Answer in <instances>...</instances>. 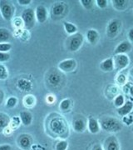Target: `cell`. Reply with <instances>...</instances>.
<instances>
[{"label": "cell", "instance_id": "2e32d148", "mask_svg": "<svg viewBox=\"0 0 133 150\" xmlns=\"http://www.w3.org/2000/svg\"><path fill=\"white\" fill-rule=\"evenodd\" d=\"M100 69L104 72H112L114 69V64H113V59L109 58V59H105L102 61L100 64Z\"/></svg>", "mask_w": 133, "mask_h": 150}, {"label": "cell", "instance_id": "7402d4cb", "mask_svg": "<svg viewBox=\"0 0 133 150\" xmlns=\"http://www.w3.org/2000/svg\"><path fill=\"white\" fill-rule=\"evenodd\" d=\"M112 5L117 11H123L128 6V1L127 0H113Z\"/></svg>", "mask_w": 133, "mask_h": 150}, {"label": "cell", "instance_id": "b9f144b4", "mask_svg": "<svg viewBox=\"0 0 133 150\" xmlns=\"http://www.w3.org/2000/svg\"><path fill=\"white\" fill-rule=\"evenodd\" d=\"M129 90H130V93H131V95L133 96V86H132V87L130 88V89H129Z\"/></svg>", "mask_w": 133, "mask_h": 150}, {"label": "cell", "instance_id": "52a82bcc", "mask_svg": "<svg viewBox=\"0 0 133 150\" xmlns=\"http://www.w3.org/2000/svg\"><path fill=\"white\" fill-rule=\"evenodd\" d=\"M121 28V22L117 19H113L110 22L106 27V34L109 38H114L117 36Z\"/></svg>", "mask_w": 133, "mask_h": 150}, {"label": "cell", "instance_id": "f35d334b", "mask_svg": "<svg viewBox=\"0 0 133 150\" xmlns=\"http://www.w3.org/2000/svg\"><path fill=\"white\" fill-rule=\"evenodd\" d=\"M0 150H12L10 145L4 144L0 146Z\"/></svg>", "mask_w": 133, "mask_h": 150}, {"label": "cell", "instance_id": "6da1fadb", "mask_svg": "<svg viewBox=\"0 0 133 150\" xmlns=\"http://www.w3.org/2000/svg\"><path fill=\"white\" fill-rule=\"evenodd\" d=\"M99 124L102 130L108 133H118L122 129V124L118 119L109 116L101 118Z\"/></svg>", "mask_w": 133, "mask_h": 150}, {"label": "cell", "instance_id": "ac0fdd59", "mask_svg": "<svg viewBox=\"0 0 133 150\" xmlns=\"http://www.w3.org/2000/svg\"><path fill=\"white\" fill-rule=\"evenodd\" d=\"M20 119H21L22 123L24 126H28L30 125L32 122V115L31 112L28 111H23L20 113Z\"/></svg>", "mask_w": 133, "mask_h": 150}, {"label": "cell", "instance_id": "ffe728a7", "mask_svg": "<svg viewBox=\"0 0 133 150\" xmlns=\"http://www.w3.org/2000/svg\"><path fill=\"white\" fill-rule=\"evenodd\" d=\"M18 87L23 91H30L32 89V83L31 82L25 79H21L18 81Z\"/></svg>", "mask_w": 133, "mask_h": 150}, {"label": "cell", "instance_id": "e0dca14e", "mask_svg": "<svg viewBox=\"0 0 133 150\" xmlns=\"http://www.w3.org/2000/svg\"><path fill=\"white\" fill-rule=\"evenodd\" d=\"M87 39L91 44H96L99 39V33L95 29H89L87 32Z\"/></svg>", "mask_w": 133, "mask_h": 150}, {"label": "cell", "instance_id": "7bdbcfd3", "mask_svg": "<svg viewBox=\"0 0 133 150\" xmlns=\"http://www.w3.org/2000/svg\"><path fill=\"white\" fill-rule=\"evenodd\" d=\"M130 75L133 78V67L131 69V70H130Z\"/></svg>", "mask_w": 133, "mask_h": 150}, {"label": "cell", "instance_id": "5bb4252c", "mask_svg": "<svg viewBox=\"0 0 133 150\" xmlns=\"http://www.w3.org/2000/svg\"><path fill=\"white\" fill-rule=\"evenodd\" d=\"M133 108V103L131 101H127L123 104L122 107L118 108L117 109V113L121 116H127L130 112H132Z\"/></svg>", "mask_w": 133, "mask_h": 150}, {"label": "cell", "instance_id": "83f0119b", "mask_svg": "<svg viewBox=\"0 0 133 150\" xmlns=\"http://www.w3.org/2000/svg\"><path fill=\"white\" fill-rule=\"evenodd\" d=\"M68 147V143L65 140H61L57 143L55 146V150H67Z\"/></svg>", "mask_w": 133, "mask_h": 150}, {"label": "cell", "instance_id": "9a60e30c", "mask_svg": "<svg viewBox=\"0 0 133 150\" xmlns=\"http://www.w3.org/2000/svg\"><path fill=\"white\" fill-rule=\"evenodd\" d=\"M31 144H32V141H31V139L29 138V136L25 135V134H23L21 136H19L18 145L21 149L24 150L28 149Z\"/></svg>", "mask_w": 133, "mask_h": 150}, {"label": "cell", "instance_id": "3957f363", "mask_svg": "<svg viewBox=\"0 0 133 150\" xmlns=\"http://www.w3.org/2000/svg\"><path fill=\"white\" fill-rule=\"evenodd\" d=\"M22 20L23 23H24L25 27L27 29L32 28L34 24H35V19H36V16H35V12L32 8H26L24 9L23 13H22Z\"/></svg>", "mask_w": 133, "mask_h": 150}, {"label": "cell", "instance_id": "4dcf8cb0", "mask_svg": "<svg viewBox=\"0 0 133 150\" xmlns=\"http://www.w3.org/2000/svg\"><path fill=\"white\" fill-rule=\"evenodd\" d=\"M17 103H18V99L15 97H10L8 98L7 103H6V106L8 108H13L16 106Z\"/></svg>", "mask_w": 133, "mask_h": 150}, {"label": "cell", "instance_id": "f546056e", "mask_svg": "<svg viewBox=\"0 0 133 150\" xmlns=\"http://www.w3.org/2000/svg\"><path fill=\"white\" fill-rule=\"evenodd\" d=\"M71 107V100L70 99H63L61 103H60V108L63 111H66V110H68Z\"/></svg>", "mask_w": 133, "mask_h": 150}, {"label": "cell", "instance_id": "8d00e7d4", "mask_svg": "<svg viewBox=\"0 0 133 150\" xmlns=\"http://www.w3.org/2000/svg\"><path fill=\"white\" fill-rule=\"evenodd\" d=\"M117 82L119 84H124L127 82V77L124 74H120L117 76Z\"/></svg>", "mask_w": 133, "mask_h": 150}, {"label": "cell", "instance_id": "9c48e42d", "mask_svg": "<svg viewBox=\"0 0 133 150\" xmlns=\"http://www.w3.org/2000/svg\"><path fill=\"white\" fill-rule=\"evenodd\" d=\"M72 127L75 132L82 133L87 128V120L82 116H77L72 120Z\"/></svg>", "mask_w": 133, "mask_h": 150}, {"label": "cell", "instance_id": "d6a6232c", "mask_svg": "<svg viewBox=\"0 0 133 150\" xmlns=\"http://www.w3.org/2000/svg\"><path fill=\"white\" fill-rule=\"evenodd\" d=\"M81 4L87 9H91L93 6V1H91V0H81Z\"/></svg>", "mask_w": 133, "mask_h": 150}, {"label": "cell", "instance_id": "60d3db41", "mask_svg": "<svg viewBox=\"0 0 133 150\" xmlns=\"http://www.w3.org/2000/svg\"><path fill=\"white\" fill-rule=\"evenodd\" d=\"M92 150H104V149H103V148L101 147V145L96 144V145H95L94 147H93Z\"/></svg>", "mask_w": 133, "mask_h": 150}, {"label": "cell", "instance_id": "277c9868", "mask_svg": "<svg viewBox=\"0 0 133 150\" xmlns=\"http://www.w3.org/2000/svg\"><path fill=\"white\" fill-rule=\"evenodd\" d=\"M0 12L2 13L3 18L7 21H9L13 16L14 7L9 2L2 0L0 1Z\"/></svg>", "mask_w": 133, "mask_h": 150}, {"label": "cell", "instance_id": "f1b7e54d", "mask_svg": "<svg viewBox=\"0 0 133 150\" xmlns=\"http://www.w3.org/2000/svg\"><path fill=\"white\" fill-rule=\"evenodd\" d=\"M124 103H125V98H124L123 95L119 94V95H117V96L115 98V99H114V104H115L116 107H122Z\"/></svg>", "mask_w": 133, "mask_h": 150}, {"label": "cell", "instance_id": "4316f807", "mask_svg": "<svg viewBox=\"0 0 133 150\" xmlns=\"http://www.w3.org/2000/svg\"><path fill=\"white\" fill-rule=\"evenodd\" d=\"M8 77V72L4 65L0 64V80H5Z\"/></svg>", "mask_w": 133, "mask_h": 150}, {"label": "cell", "instance_id": "8fae6325", "mask_svg": "<svg viewBox=\"0 0 133 150\" xmlns=\"http://www.w3.org/2000/svg\"><path fill=\"white\" fill-rule=\"evenodd\" d=\"M132 48V44L130 42L128 41H123L120 44H118L117 46V48H115V51H114V54L117 55V54H125L130 52L131 49Z\"/></svg>", "mask_w": 133, "mask_h": 150}, {"label": "cell", "instance_id": "d6986e66", "mask_svg": "<svg viewBox=\"0 0 133 150\" xmlns=\"http://www.w3.org/2000/svg\"><path fill=\"white\" fill-rule=\"evenodd\" d=\"M48 81L49 84L53 86H58L61 81V76L57 72H53L48 75Z\"/></svg>", "mask_w": 133, "mask_h": 150}, {"label": "cell", "instance_id": "7c38bea8", "mask_svg": "<svg viewBox=\"0 0 133 150\" xmlns=\"http://www.w3.org/2000/svg\"><path fill=\"white\" fill-rule=\"evenodd\" d=\"M104 150H120L118 141L114 136H110L108 139H106L104 145Z\"/></svg>", "mask_w": 133, "mask_h": 150}, {"label": "cell", "instance_id": "4fadbf2b", "mask_svg": "<svg viewBox=\"0 0 133 150\" xmlns=\"http://www.w3.org/2000/svg\"><path fill=\"white\" fill-rule=\"evenodd\" d=\"M87 128H88V130H89L91 134H93L99 133L100 129H101L99 122L93 117H90L88 118V120H87Z\"/></svg>", "mask_w": 133, "mask_h": 150}, {"label": "cell", "instance_id": "1f68e13d", "mask_svg": "<svg viewBox=\"0 0 133 150\" xmlns=\"http://www.w3.org/2000/svg\"><path fill=\"white\" fill-rule=\"evenodd\" d=\"M12 48L10 43H0V52L3 53H8Z\"/></svg>", "mask_w": 133, "mask_h": 150}, {"label": "cell", "instance_id": "ba28073f", "mask_svg": "<svg viewBox=\"0 0 133 150\" xmlns=\"http://www.w3.org/2000/svg\"><path fill=\"white\" fill-rule=\"evenodd\" d=\"M77 67V62L74 59H65L58 64V69L65 73H70L75 70Z\"/></svg>", "mask_w": 133, "mask_h": 150}, {"label": "cell", "instance_id": "e575fe53", "mask_svg": "<svg viewBox=\"0 0 133 150\" xmlns=\"http://www.w3.org/2000/svg\"><path fill=\"white\" fill-rule=\"evenodd\" d=\"M96 5L98 6L100 8H106L107 7V0H96Z\"/></svg>", "mask_w": 133, "mask_h": 150}, {"label": "cell", "instance_id": "836d02e7", "mask_svg": "<svg viewBox=\"0 0 133 150\" xmlns=\"http://www.w3.org/2000/svg\"><path fill=\"white\" fill-rule=\"evenodd\" d=\"M10 59V54L8 53H3L0 52V62L4 63V62H7Z\"/></svg>", "mask_w": 133, "mask_h": 150}, {"label": "cell", "instance_id": "44dd1931", "mask_svg": "<svg viewBox=\"0 0 133 150\" xmlns=\"http://www.w3.org/2000/svg\"><path fill=\"white\" fill-rule=\"evenodd\" d=\"M9 124H10L9 117L4 112H0V131H3L4 129H7Z\"/></svg>", "mask_w": 133, "mask_h": 150}, {"label": "cell", "instance_id": "d590c367", "mask_svg": "<svg viewBox=\"0 0 133 150\" xmlns=\"http://www.w3.org/2000/svg\"><path fill=\"white\" fill-rule=\"evenodd\" d=\"M122 122L127 125H131L133 123V117L131 115H127V116H124L122 118Z\"/></svg>", "mask_w": 133, "mask_h": 150}, {"label": "cell", "instance_id": "ab89813d", "mask_svg": "<svg viewBox=\"0 0 133 150\" xmlns=\"http://www.w3.org/2000/svg\"><path fill=\"white\" fill-rule=\"evenodd\" d=\"M128 38H129V39L132 42H133V28L129 30V32H128Z\"/></svg>", "mask_w": 133, "mask_h": 150}, {"label": "cell", "instance_id": "cb8c5ba5", "mask_svg": "<svg viewBox=\"0 0 133 150\" xmlns=\"http://www.w3.org/2000/svg\"><path fill=\"white\" fill-rule=\"evenodd\" d=\"M65 11V7L63 4H57L53 7V14L54 16H60L63 13V12Z\"/></svg>", "mask_w": 133, "mask_h": 150}, {"label": "cell", "instance_id": "7a4b0ae2", "mask_svg": "<svg viewBox=\"0 0 133 150\" xmlns=\"http://www.w3.org/2000/svg\"><path fill=\"white\" fill-rule=\"evenodd\" d=\"M49 128L54 134L59 136H64L68 132V125L62 118H53L49 123Z\"/></svg>", "mask_w": 133, "mask_h": 150}, {"label": "cell", "instance_id": "484cf974", "mask_svg": "<svg viewBox=\"0 0 133 150\" xmlns=\"http://www.w3.org/2000/svg\"><path fill=\"white\" fill-rule=\"evenodd\" d=\"M35 103H36L35 98L32 95H27L24 98V99H23V103H24L25 107H32V106H34Z\"/></svg>", "mask_w": 133, "mask_h": 150}, {"label": "cell", "instance_id": "8992f818", "mask_svg": "<svg viewBox=\"0 0 133 150\" xmlns=\"http://www.w3.org/2000/svg\"><path fill=\"white\" fill-rule=\"evenodd\" d=\"M84 38L82 33H75L70 38L68 41V49L71 52H76L79 49L83 43Z\"/></svg>", "mask_w": 133, "mask_h": 150}, {"label": "cell", "instance_id": "30bf717a", "mask_svg": "<svg viewBox=\"0 0 133 150\" xmlns=\"http://www.w3.org/2000/svg\"><path fill=\"white\" fill-rule=\"evenodd\" d=\"M35 16H36V19L37 20V22H39L40 23H43L47 20L48 13H47V9L45 8L44 6H37L36 8V10H35Z\"/></svg>", "mask_w": 133, "mask_h": 150}, {"label": "cell", "instance_id": "5b68a950", "mask_svg": "<svg viewBox=\"0 0 133 150\" xmlns=\"http://www.w3.org/2000/svg\"><path fill=\"white\" fill-rule=\"evenodd\" d=\"M112 59H113L114 69L117 71L126 69L130 63V59L127 54H117Z\"/></svg>", "mask_w": 133, "mask_h": 150}, {"label": "cell", "instance_id": "d4e9b609", "mask_svg": "<svg viewBox=\"0 0 133 150\" xmlns=\"http://www.w3.org/2000/svg\"><path fill=\"white\" fill-rule=\"evenodd\" d=\"M63 26L66 32L68 33V34H75V33H77V28L76 27V25H74V24H72L71 23H68V22H64Z\"/></svg>", "mask_w": 133, "mask_h": 150}, {"label": "cell", "instance_id": "74e56055", "mask_svg": "<svg viewBox=\"0 0 133 150\" xmlns=\"http://www.w3.org/2000/svg\"><path fill=\"white\" fill-rule=\"evenodd\" d=\"M20 5H28L31 4V0H18V1Z\"/></svg>", "mask_w": 133, "mask_h": 150}, {"label": "cell", "instance_id": "603a6c76", "mask_svg": "<svg viewBox=\"0 0 133 150\" xmlns=\"http://www.w3.org/2000/svg\"><path fill=\"white\" fill-rule=\"evenodd\" d=\"M11 38L9 31L6 28H0V43H7Z\"/></svg>", "mask_w": 133, "mask_h": 150}]
</instances>
